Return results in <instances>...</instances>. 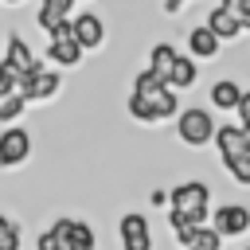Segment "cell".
Listing matches in <instances>:
<instances>
[{
  "label": "cell",
  "mask_w": 250,
  "mask_h": 250,
  "mask_svg": "<svg viewBox=\"0 0 250 250\" xmlns=\"http://www.w3.org/2000/svg\"><path fill=\"white\" fill-rule=\"evenodd\" d=\"M0 4H20V0H0Z\"/></svg>",
  "instance_id": "4316f807"
},
{
  "label": "cell",
  "mask_w": 250,
  "mask_h": 250,
  "mask_svg": "<svg viewBox=\"0 0 250 250\" xmlns=\"http://www.w3.org/2000/svg\"><path fill=\"white\" fill-rule=\"evenodd\" d=\"M176 133H180V141L188 145V148H203L207 141H215V121H211V113H203L199 105H191V109H180V117H176Z\"/></svg>",
  "instance_id": "3957f363"
},
{
  "label": "cell",
  "mask_w": 250,
  "mask_h": 250,
  "mask_svg": "<svg viewBox=\"0 0 250 250\" xmlns=\"http://www.w3.org/2000/svg\"><path fill=\"white\" fill-rule=\"evenodd\" d=\"M184 8V0H164V12H180Z\"/></svg>",
  "instance_id": "484cf974"
},
{
  "label": "cell",
  "mask_w": 250,
  "mask_h": 250,
  "mask_svg": "<svg viewBox=\"0 0 250 250\" xmlns=\"http://www.w3.org/2000/svg\"><path fill=\"white\" fill-rule=\"evenodd\" d=\"M47 55H51V62H59V66H78V59H82V47L74 43V35H66V39H51Z\"/></svg>",
  "instance_id": "2e32d148"
},
{
  "label": "cell",
  "mask_w": 250,
  "mask_h": 250,
  "mask_svg": "<svg viewBox=\"0 0 250 250\" xmlns=\"http://www.w3.org/2000/svg\"><path fill=\"white\" fill-rule=\"evenodd\" d=\"M172 211H180L184 219H191L195 227H203L207 211H211V188L203 180H184L172 188Z\"/></svg>",
  "instance_id": "7a4b0ae2"
},
{
  "label": "cell",
  "mask_w": 250,
  "mask_h": 250,
  "mask_svg": "<svg viewBox=\"0 0 250 250\" xmlns=\"http://www.w3.org/2000/svg\"><path fill=\"white\" fill-rule=\"evenodd\" d=\"M188 47H191V59H215V55H219V39H215V31H211L207 23L191 27Z\"/></svg>",
  "instance_id": "7c38bea8"
},
{
  "label": "cell",
  "mask_w": 250,
  "mask_h": 250,
  "mask_svg": "<svg viewBox=\"0 0 250 250\" xmlns=\"http://www.w3.org/2000/svg\"><path fill=\"white\" fill-rule=\"evenodd\" d=\"M168 86H172V90H188V86H195V59L180 55V59H176V66H172Z\"/></svg>",
  "instance_id": "ac0fdd59"
},
{
  "label": "cell",
  "mask_w": 250,
  "mask_h": 250,
  "mask_svg": "<svg viewBox=\"0 0 250 250\" xmlns=\"http://www.w3.org/2000/svg\"><path fill=\"white\" fill-rule=\"evenodd\" d=\"M59 82H62V78H59L55 70H47L43 62H35V66L20 78V94H23L27 102H47V98L59 94Z\"/></svg>",
  "instance_id": "277c9868"
},
{
  "label": "cell",
  "mask_w": 250,
  "mask_h": 250,
  "mask_svg": "<svg viewBox=\"0 0 250 250\" xmlns=\"http://www.w3.org/2000/svg\"><path fill=\"white\" fill-rule=\"evenodd\" d=\"M12 94H20V78H16V74H12V70L0 62V105H4Z\"/></svg>",
  "instance_id": "7402d4cb"
},
{
  "label": "cell",
  "mask_w": 250,
  "mask_h": 250,
  "mask_svg": "<svg viewBox=\"0 0 250 250\" xmlns=\"http://www.w3.org/2000/svg\"><path fill=\"white\" fill-rule=\"evenodd\" d=\"M223 8L238 20V27H250V0H223Z\"/></svg>",
  "instance_id": "cb8c5ba5"
},
{
  "label": "cell",
  "mask_w": 250,
  "mask_h": 250,
  "mask_svg": "<svg viewBox=\"0 0 250 250\" xmlns=\"http://www.w3.org/2000/svg\"><path fill=\"white\" fill-rule=\"evenodd\" d=\"M51 234L59 238L62 250H94V230L86 223H78V219H55Z\"/></svg>",
  "instance_id": "52a82bcc"
},
{
  "label": "cell",
  "mask_w": 250,
  "mask_h": 250,
  "mask_svg": "<svg viewBox=\"0 0 250 250\" xmlns=\"http://www.w3.org/2000/svg\"><path fill=\"white\" fill-rule=\"evenodd\" d=\"M203 23H207V27L215 31V39H219V43H223V39H234V35L242 31V27H238V20H234V16H230V12L223 8V4H219V8H211Z\"/></svg>",
  "instance_id": "5bb4252c"
},
{
  "label": "cell",
  "mask_w": 250,
  "mask_h": 250,
  "mask_svg": "<svg viewBox=\"0 0 250 250\" xmlns=\"http://www.w3.org/2000/svg\"><path fill=\"white\" fill-rule=\"evenodd\" d=\"M223 164L238 184H250V156H234V160H223Z\"/></svg>",
  "instance_id": "603a6c76"
},
{
  "label": "cell",
  "mask_w": 250,
  "mask_h": 250,
  "mask_svg": "<svg viewBox=\"0 0 250 250\" xmlns=\"http://www.w3.org/2000/svg\"><path fill=\"white\" fill-rule=\"evenodd\" d=\"M215 230L223 238H238L250 230V207L242 203H227V207H215Z\"/></svg>",
  "instance_id": "ba28073f"
},
{
  "label": "cell",
  "mask_w": 250,
  "mask_h": 250,
  "mask_svg": "<svg viewBox=\"0 0 250 250\" xmlns=\"http://www.w3.org/2000/svg\"><path fill=\"white\" fill-rule=\"evenodd\" d=\"M176 59H180V51L172 47V43H156L152 51H148V70L156 74V78H172V66H176Z\"/></svg>",
  "instance_id": "4fadbf2b"
},
{
  "label": "cell",
  "mask_w": 250,
  "mask_h": 250,
  "mask_svg": "<svg viewBox=\"0 0 250 250\" xmlns=\"http://www.w3.org/2000/svg\"><path fill=\"white\" fill-rule=\"evenodd\" d=\"M27 152H31V137H27V129L8 125V129L0 133V168H16V164H23Z\"/></svg>",
  "instance_id": "8992f818"
},
{
  "label": "cell",
  "mask_w": 250,
  "mask_h": 250,
  "mask_svg": "<svg viewBox=\"0 0 250 250\" xmlns=\"http://www.w3.org/2000/svg\"><path fill=\"white\" fill-rule=\"evenodd\" d=\"M246 250H250V246H246Z\"/></svg>",
  "instance_id": "f1b7e54d"
},
{
  "label": "cell",
  "mask_w": 250,
  "mask_h": 250,
  "mask_svg": "<svg viewBox=\"0 0 250 250\" xmlns=\"http://www.w3.org/2000/svg\"><path fill=\"white\" fill-rule=\"evenodd\" d=\"M0 250H20V223L0 211Z\"/></svg>",
  "instance_id": "d6986e66"
},
{
  "label": "cell",
  "mask_w": 250,
  "mask_h": 250,
  "mask_svg": "<svg viewBox=\"0 0 250 250\" xmlns=\"http://www.w3.org/2000/svg\"><path fill=\"white\" fill-rule=\"evenodd\" d=\"M238 102H242V90H238V82H230V78H219V82L211 86V105H215V109H238Z\"/></svg>",
  "instance_id": "e0dca14e"
},
{
  "label": "cell",
  "mask_w": 250,
  "mask_h": 250,
  "mask_svg": "<svg viewBox=\"0 0 250 250\" xmlns=\"http://www.w3.org/2000/svg\"><path fill=\"white\" fill-rule=\"evenodd\" d=\"M70 8H74V0H43L39 4V27L51 31V27L66 23L70 20Z\"/></svg>",
  "instance_id": "9a60e30c"
},
{
  "label": "cell",
  "mask_w": 250,
  "mask_h": 250,
  "mask_svg": "<svg viewBox=\"0 0 250 250\" xmlns=\"http://www.w3.org/2000/svg\"><path fill=\"white\" fill-rule=\"evenodd\" d=\"M23 105H27V98H23V94H12V98L0 105V121H4V125H16V117L23 113Z\"/></svg>",
  "instance_id": "ffe728a7"
},
{
  "label": "cell",
  "mask_w": 250,
  "mask_h": 250,
  "mask_svg": "<svg viewBox=\"0 0 250 250\" xmlns=\"http://www.w3.org/2000/svg\"><path fill=\"white\" fill-rule=\"evenodd\" d=\"M129 113H133L137 121H164V117H172V113L180 117V98H176L172 86H156V90H145V94L133 90Z\"/></svg>",
  "instance_id": "6da1fadb"
},
{
  "label": "cell",
  "mask_w": 250,
  "mask_h": 250,
  "mask_svg": "<svg viewBox=\"0 0 250 250\" xmlns=\"http://www.w3.org/2000/svg\"><path fill=\"white\" fill-rule=\"evenodd\" d=\"M219 242H223V234L215 227H199V234H195V242L188 250H219Z\"/></svg>",
  "instance_id": "44dd1931"
},
{
  "label": "cell",
  "mask_w": 250,
  "mask_h": 250,
  "mask_svg": "<svg viewBox=\"0 0 250 250\" xmlns=\"http://www.w3.org/2000/svg\"><path fill=\"white\" fill-rule=\"evenodd\" d=\"M246 137H250V129H246Z\"/></svg>",
  "instance_id": "83f0119b"
},
{
  "label": "cell",
  "mask_w": 250,
  "mask_h": 250,
  "mask_svg": "<svg viewBox=\"0 0 250 250\" xmlns=\"http://www.w3.org/2000/svg\"><path fill=\"white\" fill-rule=\"evenodd\" d=\"M70 35H74V43H78L82 51H90V47H98V43L105 39V23H102V16L82 12L78 20H70Z\"/></svg>",
  "instance_id": "9c48e42d"
},
{
  "label": "cell",
  "mask_w": 250,
  "mask_h": 250,
  "mask_svg": "<svg viewBox=\"0 0 250 250\" xmlns=\"http://www.w3.org/2000/svg\"><path fill=\"white\" fill-rule=\"evenodd\" d=\"M215 145H219V156H223V160L250 156V137H246V129H242V125H219Z\"/></svg>",
  "instance_id": "30bf717a"
},
{
  "label": "cell",
  "mask_w": 250,
  "mask_h": 250,
  "mask_svg": "<svg viewBox=\"0 0 250 250\" xmlns=\"http://www.w3.org/2000/svg\"><path fill=\"white\" fill-rule=\"evenodd\" d=\"M117 234H121L125 250H152V230H148V219L141 211H125L117 223Z\"/></svg>",
  "instance_id": "5b68a950"
},
{
  "label": "cell",
  "mask_w": 250,
  "mask_h": 250,
  "mask_svg": "<svg viewBox=\"0 0 250 250\" xmlns=\"http://www.w3.org/2000/svg\"><path fill=\"white\" fill-rule=\"evenodd\" d=\"M238 121H242V129H250V90H242V102H238Z\"/></svg>",
  "instance_id": "d4e9b609"
},
{
  "label": "cell",
  "mask_w": 250,
  "mask_h": 250,
  "mask_svg": "<svg viewBox=\"0 0 250 250\" xmlns=\"http://www.w3.org/2000/svg\"><path fill=\"white\" fill-rule=\"evenodd\" d=\"M4 66H8L16 78H23V74L35 66V59H31V47H27L20 35H8V55H4Z\"/></svg>",
  "instance_id": "8fae6325"
}]
</instances>
